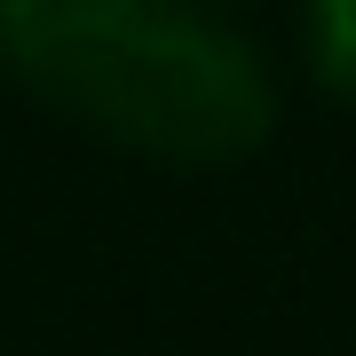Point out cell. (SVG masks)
<instances>
[{
    "label": "cell",
    "instance_id": "obj_2",
    "mask_svg": "<svg viewBox=\"0 0 356 356\" xmlns=\"http://www.w3.org/2000/svg\"><path fill=\"white\" fill-rule=\"evenodd\" d=\"M301 64L332 103H356V0H317L301 16Z\"/></svg>",
    "mask_w": 356,
    "mask_h": 356
},
{
    "label": "cell",
    "instance_id": "obj_1",
    "mask_svg": "<svg viewBox=\"0 0 356 356\" xmlns=\"http://www.w3.org/2000/svg\"><path fill=\"white\" fill-rule=\"evenodd\" d=\"M0 72L111 151L238 166L277 135L261 40L182 0H8Z\"/></svg>",
    "mask_w": 356,
    "mask_h": 356
}]
</instances>
